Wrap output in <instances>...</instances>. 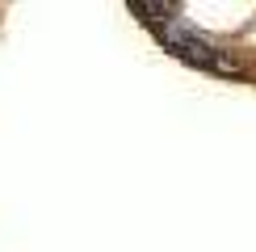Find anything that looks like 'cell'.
<instances>
[{
    "label": "cell",
    "instance_id": "1",
    "mask_svg": "<svg viewBox=\"0 0 256 252\" xmlns=\"http://www.w3.org/2000/svg\"><path fill=\"white\" fill-rule=\"evenodd\" d=\"M130 13L172 59L218 80L256 88V4H180L130 0Z\"/></svg>",
    "mask_w": 256,
    "mask_h": 252
}]
</instances>
